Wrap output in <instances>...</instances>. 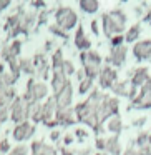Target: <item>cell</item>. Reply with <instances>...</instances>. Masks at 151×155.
I'll use <instances>...</instances> for the list:
<instances>
[{"label": "cell", "mask_w": 151, "mask_h": 155, "mask_svg": "<svg viewBox=\"0 0 151 155\" xmlns=\"http://www.w3.org/2000/svg\"><path fill=\"white\" fill-rule=\"evenodd\" d=\"M55 115H57V102L52 95L42 104V124L45 127H57L58 124L55 120Z\"/></svg>", "instance_id": "8"}, {"label": "cell", "mask_w": 151, "mask_h": 155, "mask_svg": "<svg viewBox=\"0 0 151 155\" xmlns=\"http://www.w3.org/2000/svg\"><path fill=\"white\" fill-rule=\"evenodd\" d=\"M103 32L106 37H115L120 35L124 30V24H126V15L121 10H113L103 15Z\"/></svg>", "instance_id": "3"}, {"label": "cell", "mask_w": 151, "mask_h": 155, "mask_svg": "<svg viewBox=\"0 0 151 155\" xmlns=\"http://www.w3.org/2000/svg\"><path fill=\"white\" fill-rule=\"evenodd\" d=\"M124 60H126V47H124V45L111 48V54H110V57H108V62H110V64H113L115 67H121V65L124 64Z\"/></svg>", "instance_id": "19"}, {"label": "cell", "mask_w": 151, "mask_h": 155, "mask_svg": "<svg viewBox=\"0 0 151 155\" xmlns=\"http://www.w3.org/2000/svg\"><path fill=\"white\" fill-rule=\"evenodd\" d=\"M101 95L103 94H100L98 90H93L87 100L78 104L77 107L73 108L77 120L81 122V124H87L88 127H91L96 134H103V127L98 124V117H96V110H98V104H100Z\"/></svg>", "instance_id": "1"}, {"label": "cell", "mask_w": 151, "mask_h": 155, "mask_svg": "<svg viewBox=\"0 0 151 155\" xmlns=\"http://www.w3.org/2000/svg\"><path fill=\"white\" fill-rule=\"evenodd\" d=\"M140 34H141L140 25H133V27H130V28H128L126 35H124V42H134V40H138Z\"/></svg>", "instance_id": "28"}, {"label": "cell", "mask_w": 151, "mask_h": 155, "mask_svg": "<svg viewBox=\"0 0 151 155\" xmlns=\"http://www.w3.org/2000/svg\"><path fill=\"white\" fill-rule=\"evenodd\" d=\"M10 152V143H8V138L0 140V153H8Z\"/></svg>", "instance_id": "35"}, {"label": "cell", "mask_w": 151, "mask_h": 155, "mask_svg": "<svg viewBox=\"0 0 151 155\" xmlns=\"http://www.w3.org/2000/svg\"><path fill=\"white\" fill-rule=\"evenodd\" d=\"M35 134V125L32 122H24V124H18L14 128V138L17 142H25L28 138H32Z\"/></svg>", "instance_id": "12"}, {"label": "cell", "mask_w": 151, "mask_h": 155, "mask_svg": "<svg viewBox=\"0 0 151 155\" xmlns=\"http://www.w3.org/2000/svg\"><path fill=\"white\" fill-rule=\"evenodd\" d=\"M146 20H148V22H149V24H151V10H149V14L146 15Z\"/></svg>", "instance_id": "47"}, {"label": "cell", "mask_w": 151, "mask_h": 155, "mask_svg": "<svg viewBox=\"0 0 151 155\" xmlns=\"http://www.w3.org/2000/svg\"><path fill=\"white\" fill-rule=\"evenodd\" d=\"M105 147H106V140L105 138H96V148H100V150H105Z\"/></svg>", "instance_id": "37"}, {"label": "cell", "mask_w": 151, "mask_h": 155, "mask_svg": "<svg viewBox=\"0 0 151 155\" xmlns=\"http://www.w3.org/2000/svg\"><path fill=\"white\" fill-rule=\"evenodd\" d=\"M80 8L85 14H95L100 8V4L96 0H80Z\"/></svg>", "instance_id": "24"}, {"label": "cell", "mask_w": 151, "mask_h": 155, "mask_svg": "<svg viewBox=\"0 0 151 155\" xmlns=\"http://www.w3.org/2000/svg\"><path fill=\"white\" fill-rule=\"evenodd\" d=\"M148 140H149V134H140V135H138V138H136L138 147H140V148L148 147Z\"/></svg>", "instance_id": "31"}, {"label": "cell", "mask_w": 151, "mask_h": 155, "mask_svg": "<svg viewBox=\"0 0 151 155\" xmlns=\"http://www.w3.org/2000/svg\"><path fill=\"white\" fill-rule=\"evenodd\" d=\"M30 118L33 120V125L42 122V104H33L30 105Z\"/></svg>", "instance_id": "27"}, {"label": "cell", "mask_w": 151, "mask_h": 155, "mask_svg": "<svg viewBox=\"0 0 151 155\" xmlns=\"http://www.w3.org/2000/svg\"><path fill=\"white\" fill-rule=\"evenodd\" d=\"M38 20H37V25H43L47 22V17H48V12H42L40 15H37Z\"/></svg>", "instance_id": "36"}, {"label": "cell", "mask_w": 151, "mask_h": 155, "mask_svg": "<svg viewBox=\"0 0 151 155\" xmlns=\"http://www.w3.org/2000/svg\"><path fill=\"white\" fill-rule=\"evenodd\" d=\"M28 153H30V147H27L24 143L10 148V152H8V155H28Z\"/></svg>", "instance_id": "29"}, {"label": "cell", "mask_w": 151, "mask_h": 155, "mask_svg": "<svg viewBox=\"0 0 151 155\" xmlns=\"http://www.w3.org/2000/svg\"><path fill=\"white\" fill-rule=\"evenodd\" d=\"M48 30L52 32L53 35H58V37H63V38H68V34L65 30H61L60 27H57V25H48Z\"/></svg>", "instance_id": "32"}, {"label": "cell", "mask_w": 151, "mask_h": 155, "mask_svg": "<svg viewBox=\"0 0 151 155\" xmlns=\"http://www.w3.org/2000/svg\"><path fill=\"white\" fill-rule=\"evenodd\" d=\"M55 20H57V24H55L57 27H60L61 30L68 32L78 24V15L70 7H60L55 12Z\"/></svg>", "instance_id": "6"}, {"label": "cell", "mask_w": 151, "mask_h": 155, "mask_svg": "<svg viewBox=\"0 0 151 155\" xmlns=\"http://www.w3.org/2000/svg\"><path fill=\"white\" fill-rule=\"evenodd\" d=\"M105 150H108V153H111V155H120L121 153V147H120V142H118V135H113V137L108 138Z\"/></svg>", "instance_id": "23"}, {"label": "cell", "mask_w": 151, "mask_h": 155, "mask_svg": "<svg viewBox=\"0 0 151 155\" xmlns=\"http://www.w3.org/2000/svg\"><path fill=\"white\" fill-rule=\"evenodd\" d=\"M149 80V74H148V68L146 67H140L133 72V77H131L130 84L136 88H141L146 82Z\"/></svg>", "instance_id": "18"}, {"label": "cell", "mask_w": 151, "mask_h": 155, "mask_svg": "<svg viewBox=\"0 0 151 155\" xmlns=\"http://www.w3.org/2000/svg\"><path fill=\"white\" fill-rule=\"evenodd\" d=\"M123 155H138V150H134V148H128V150H124V153Z\"/></svg>", "instance_id": "41"}, {"label": "cell", "mask_w": 151, "mask_h": 155, "mask_svg": "<svg viewBox=\"0 0 151 155\" xmlns=\"http://www.w3.org/2000/svg\"><path fill=\"white\" fill-rule=\"evenodd\" d=\"M37 15L38 14H24L20 22V28H22V34H30L32 28L35 27L37 24Z\"/></svg>", "instance_id": "22"}, {"label": "cell", "mask_w": 151, "mask_h": 155, "mask_svg": "<svg viewBox=\"0 0 151 155\" xmlns=\"http://www.w3.org/2000/svg\"><path fill=\"white\" fill-rule=\"evenodd\" d=\"M32 5H33L35 8H40V7H45V2H33Z\"/></svg>", "instance_id": "45"}, {"label": "cell", "mask_w": 151, "mask_h": 155, "mask_svg": "<svg viewBox=\"0 0 151 155\" xmlns=\"http://www.w3.org/2000/svg\"><path fill=\"white\" fill-rule=\"evenodd\" d=\"M50 137H52V140H58V138H60V132H58V130H53Z\"/></svg>", "instance_id": "42"}, {"label": "cell", "mask_w": 151, "mask_h": 155, "mask_svg": "<svg viewBox=\"0 0 151 155\" xmlns=\"http://www.w3.org/2000/svg\"><path fill=\"white\" fill-rule=\"evenodd\" d=\"M123 42H124V38L121 37V35H115V37H111V48L121 47V45H123Z\"/></svg>", "instance_id": "34"}, {"label": "cell", "mask_w": 151, "mask_h": 155, "mask_svg": "<svg viewBox=\"0 0 151 155\" xmlns=\"http://www.w3.org/2000/svg\"><path fill=\"white\" fill-rule=\"evenodd\" d=\"M91 30H93L95 35H98V22H96V20L91 22Z\"/></svg>", "instance_id": "40"}, {"label": "cell", "mask_w": 151, "mask_h": 155, "mask_svg": "<svg viewBox=\"0 0 151 155\" xmlns=\"http://www.w3.org/2000/svg\"><path fill=\"white\" fill-rule=\"evenodd\" d=\"M48 95V87L43 84V82L35 80L33 77L27 82V92H25L24 98L28 105L33 104H40V100H43L45 97Z\"/></svg>", "instance_id": "5"}, {"label": "cell", "mask_w": 151, "mask_h": 155, "mask_svg": "<svg viewBox=\"0 0 151 155\" xmlns=\"http://www.w3.org/2000/svg\"><path fill=\"white\" fill-rule=\"evenodd\" d=\"M75 47H77L78 50H81V52L90 50V47H91V42L88 40V37L85 35L83 27L77 28V34H75Z\"/></svg>", "instance_id": "21"}, {"label": "cell", "mask_w": 151, "mask_h": 155, "mask_svg": "<svg viewBox=\"0 0 151 155\" xmlns=\"http://www.w3.org/2000/svg\"><path fill=\"white\" fill-rule=\"evenodd\" d=\"M131 108H151V78L140 88L138 95L131 100Z\"/></svg>", "instance_id": "9"}, {"label": "cell", "mask_w": 151, "mask_h": 155, "mask_svg": "<svg viewBox=\"0 0 151 155\" xmlns=\"http://www.w3.org/2000/svg\"><path fill=\"white\" fill-rule=\"evenodd\" d=\"M8 5H10V0H0V12L5 10Z\"/></svg>", "instance_id": "38"}, {"label": "cell", "mask_w": 151, "mask_h": 155, "mask_svg": "<svg viewBox=\"0 0 151 155\" xmlns=\"http://www.w3.org/2000/svg\"><path fill=\"white\" fill-rule=\"evenodd\" d=\"M20 52H22V42L14 40L10 45H7V47L2 50V57H4L5 62H8V60H12V58H18Z\"/></svg>", "instance_id": "20"}, {"label": "cell", "mask_w": 151, "mask_h": 155, "mask_svg": "<svg viewBox=\"0 0 151 155\" xmlns=\"http://www.w3.org/2000/svg\"><path fill=\"white\" fill-rule=\"evenodd\" d=\"M10 118L15 124H24L30 118V105L25 102L24 97H15V100L10 105Z\"/></svg>", "instance_id": "7"}, {"label": "cell", "mask_w": 151, "mask_h": 155, "mask_svg": "<svg viewBox=\"0 0 151 155\" xmlns=\"http://www.w3.org/2000/svg\"><path fill=\"white\" fill-rule=\"evenodd\" d=\"M96 155H101V153H96Z\"/></svg>", "instance_id": "48"}, {"label": "cell", "mask_w": 151, "mask_h": 155, "mask_svg": "<svg viewBox=\"0 0 151 155\" xmlns=\"http://www.w3.org/2000/svg\"><path fill=\"white\" fill-rule=\"evenodd\" d=\"M75 134H77V137L80 138V140H83V138L87 137V132L85 130H75Z\"/></svg>", "instance_id": "39"}, {"label": "cell", "mask_w": 151, "mask_h": 155, "mask_svg": "<svg viewBox=\"0 0 151 155\" xmlns=\"http://www.w3.org/2000/svg\"><path fill=\"white\" fill-rule=\"evenodd\" d=\"M63 70H65V75H67V77L73 75V74H75V67H73V64H71L70 60H63Z\"/></svg>", "instance_id": "33"}, {"label": "cell", "mask_w": 151, "mask_h": 155, "mask_svg": "<svg viewBox=\"0 0 151 155\" xmlns=\"http://www.w3.org/2000/svg\"><path fill=\"white\" fill-rule=\"evenodd\" d=\"M91 85H93V80H90V78L85 77L83 80L80 82V85H78V94H81V95L88 94V90L91 88Z\"/></svg>", "instance_id": "30"}, {"label": "cell", "mask_w": 151, "mask_h": 155, "mask_svg": "<svg viewBox=\"0 0 151 155\" xmlns=\"http://www.w3.org/2000/svg\"><path fill=\"white\" fill-rule=\"evenodd\" d=\"M63 60L65 58H63V54H61L60 48L55 50L53 57H52V72H53V75H52V90H53V95L58 94L70 82L63 70Z\"/></svg>", "instance_id": "2"}, {"label": "cell", "mask_w": 151, "mask_h": 155, "mask_svg": "<svg viewBox=\"0 0 151 155\" xmlns=\"http://www.w3.org/2000/svg\"><path fill=\"white\" fill-rule=\"evenodd\" d=\"M22 17H24V12H18V14H14L12 17L7 18L5 22V32L8 34V37H17V35L22 34V28H20V22H22Z\"/></svg>", "instance_id": "13"}, {"label": "cell", "mask_w": 151, "mask_h": 155, "mask_svg": "<svg viewBox=\"0 0 151 155\" xmlns=\"http://www.w3.org/2000/svg\"><path fill=\"white\" fill-rule=\"evenodd\" d=\"M55 102H57V108L58 110H65V108L71 107V100H73V85L71 82H68L58 94L53 95Z\"/></svg>", "instance_id": "10"}, {"label": "cell", "mask_w": 151, "mask_h": 155, "mask_svg": "<svg viewBox=\"0 0 151 155\" xmlns=\"http://www.w3.org/2000/svg\"><path fill=\"white\" fill-rule=\"evenodd\" d=\"M80 60H81V64H83L85 77L90 78V80L96 78L98 74H100V70H101V57L98 55V52H93V50L81 52Z\"/></svg>", "instance_id": "4"}, {"label": "cell", "mask_w": 151, "mask_h": 155, "mask_svg": "<svg viewBox=\"0 0 151 155\" xmlns=\"http://www.w3.org/2000/svg\"><path fill=\"white\" fill-rule=\"evenodd\" d=\"M60 152H61V155H75V153H73V152H70V150H68V148H65V147H63V148H61V150H60Z\"/></svg>", "instance_id": "43"}, {"label": "cell", "mask_w": 151, "mask_h": 155, "mask_svg": "<svg viewBox=\"0 0 151 155\" xmlns=\"http://www.w3.org/2000/svg\"><path fill=\"white\" fill-rule=\"evenodd\" d=\"M55 120H57L58 125L61 127H68V125H73L77 122V117H75V110L73 108H65V110H58L57 108V115H55Z\"/></svg>", "instance_id": "16"}, {"label": "cell", "mask_w": 151, "mask_h": 155, "mask_svg": "<svg viewBox=\"0 0 151 155\" xmlns=\"http://www.w3.org/2000/svg\"><path fill=\"white\" fill-rule=\"evenodd\" d=\"M30 155H58V152L53 147L47 145L43 140H35L30 145Z\"/></svg>", "instance_id": "17"}, {"label": "cell", "mask_w": 151, "mask_h": 155, "mask_svg": "<svg viewBox=\"0 0 151 155\" xmlns=\"http://www.w3.org/2000/svg\"><path fill=\"white\" fill-rule=\"evenodd\" d=\"M98 82L101 88H111L118 82V74L111 67H103L98 74Z\"/></svg>", "instance_id": "11"}, {"label": "cell", "mask_w": 151, "mask_h": 155, "mask_svg": "<svg viewBox=\"0 0 151 155\" xmlns=\"http://www.w3.org/2000/svg\"><path fill=\"white\" fill-rule=\"evenodd\" d=\"M121 127H123V124H121V118L118 117V115H115V117H111L110 120H108V130H110L111 134L118 135L121 132Z\"/></svg>", "instance_id": "25"}, {"label": "cell", "mask_w": 151, "mask_h": 155, "mask_svg": "<svg viewBox=\"0 0 151 155\" xmlns=\"http://www.w3.org/2000/svg\"><path fill=\"white\" fill-rule=\"evenodd\" d=\"M33 68H35V77H42V78H47L48 77V60L43 54H37L33 58Z\"/></svg>", "instance_id": "14"}, {"label": "cell", "mask_w": 151, "mask_h": 155, "mask_svg": "<svg viewBox=\"0 0 151 155\" xmlns=\"http://www.w3.org/2000/svg\"><path fill=\"white\" fill-rule=\"evenodd\" d=\"M71 142H73V135H70V134H68L67 137H65V143L68 145V143H71Z\"/></svg>", "instance_id": "44"}, {"label": "cell", "mask_w": 151, "mask_h": 155, "mask_svg": "<svg viewBox=\"0 0 151 155\" xmlns=\"http://www.w3.org/2000/svg\"><path fill=\"white\" fill-rule=\"evenodd\" d=\"M5 74V68H4V65L0 64V75H4Z\"/></svg>", "instance_id": "46"}, {"label": "cell", "mask_w": 151, "mask_h": 155, "mask_svg": "<svg viewBox=\"0 0 151 155\" xmlns=\"http://www.w3.org/2000/svg\"><path fill=\"white\" fill-rule=\"evenodd\" d=\"M20 72L24 74H28V75H35V68H33V62L32 58H20Z\"/></svg>", "instance_id": "26"}, {"label": "cell", "mask_w": 151, "mask_h": 155, "mask_svg": "<svg viewBox=\"0 0 151 155\" xmlns=\"http://www.w3.org/2000/svg\"><path fill=\"white\" fill-rule=\"evenodd\" d=\"M133 54L136 60H151V40H141L134 44Z\"/></svg>", "instance_id": "15"}]
</instances>
